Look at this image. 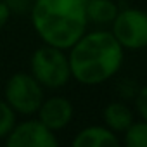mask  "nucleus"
I'll return each mask as SVG.
<instances>
[{
  "instance_id": "f257e3e1",
  "label": "nucleus",
  "mask_w": 147,
  "mask_h": 147,
  "mask_svg": "<svg viewBox=\"0 0 147 147\" xmlns=\"http://www.w3.org/2000/svg\"><path fill=\"white\" fill-rule=\"evenodd\" d=\"M71 76L83 85H99L114 76L123 62V47L111 31H92L69 50Z\"/></svg>"
},
{
  "instance_id": "f03ea898",
  "label": "nucleus",
  "mask_w": 147,
  "mask_h": 147,
  "mask_svg": "<svg viewBox=\"0 0 147 147\" xmlns=\"http://www.w3.org/2000/svg\"><path fill=\"white\" fill-rule=\"evenodd\" d=\"M31 23L38 36L52 47L71 49L85 33V0H35Z\"/></svg>"
},
{
  "instance_id": "7ed1b4c3",
  "label": "nucleus",
  "mask_w": 147,
  "mask_h": 147,
  "mask_svg": "<svg viewBox=\"0 0 147 147\" xmlns=\"http://www.w3.org/2000/svg\"><path fill=\"white\" fill-rule=\"evenodd\" d=\"M31 75L42 87L61 88L71 78L69 59L62 49L45 43L31 55Z\"/></svg>"
},
{
  "instance_id": "20e7f679",
  "label": "nucleus",
  "mask_w": 147,
  "mask_h": 147,
  "mask_svg": "<svg viewBox=\"0 0 147 147\" xmlns=\"http://www.w3.org/2000/svg\"><path fill=\"white\" fill-rule=\"evenodd\" d=\"M5 102L19 114H35L43 102V87L31 73H16L5 85Z\"/></svg>"
},
{
  "instance_id": "39448f33",
  "label": "nucleus",
  "mask_w": 147,
  "mask_h": 147,
  "mask_svg": "<svg viewBox=\"0 0 147 147\" xmlns=\"http://www.w3.org/2000/svg\"><path fill=\"white\" fill-rule=\"evenodd\" d=\"M111 24V33L123 49L140 50L147 47V12L140 9L118 11Z\"/></svg>"
},
{
  "instance_id": "423d86ee",
  "label": "nucleus",
  "mask_w": 147,
  "mask_h": 147,
  "mask_svg": "<svg viewBox=\"0 0 147 147\" xmlns=\"http://www.w3.org/2000/svg\"><path fill=\"white\" fill-rule=\"evenodd\" d=\"M9 147H55L57 138L50 128H47L40 119L23 121L14 125L12 131L5 137Z\"/></svg>"
},
{
  "instance_id": "0eeeda50",
  "label": "nucleus",
  "mask_w": 147,
  "mask_h": 147,
  "mask_svg": "<svg viewBox=\"0 0 147 147\" xmlns=\"http://www.w3.org/2000/svg\"><path fill=\"white\" fill-rule=\"evenodd\" d=\"M38 119L52 131L66 128L73 119V104L66 97H50L38 107Z\"/></svg>"
},
{
  "instance_id": "6e6552de",
  "label": "nucleus",
  "mask_w": 147,
  "mask_h": 147,
  "mask_svg": "<svg viewBox=\"0 0 147 147\" xmlns=\"http://www.w3.org/2000/svg\"><path fill=\"white\" fill-rule=\"evenodd\" d=\"M73 145L75 147H116L119 145V138L107 126H88L75 137Z\"/></svg>"
},
{
  "instance_id": "1a4fd4ad",
  "label": "nucleus",
  "mask_w": 147,
  "mask_h": 147,
  "mask_svg": "<svg viewBox=\"0 0 147 147\" xmlns=\"http://www.w3.org/2000/svg\"><path fill=\"white\" fill-rule=\"evenodd\" d=\"M104 123L114 133H123L133 123V116H131L130 109L125 104H121V102H111L104 109Z\"/></svg>"
},
{
  "instance_id": "9d476101",
  "label": "nucleus",
  "mask_w": 147,
  "mask_h": 147,
  "mask_svg": "<svg viewBox=\"0 0 147 147\" xmlns=\"http://www.w3.org/2000/svg\"><path fill=\"white\" fill-rule=\"evenodd\" d=\"M87 19L95 24H111L118 14V5L113 0H85Z\"/></svg>"
},
{
  "instance_id": "9b49d317",
  "label": "nucleus",
  "mask_w": 147,
  "mask_h": 147,
  "mask_svg": "<svg viewBox=\"0 0 147 147\" xmlns=\"http://www.w3.org/2000/svg\"><path fill=\"white\" fill-rule=\"evenodd\" d=\"M125 144L128 147H147V121L131 123L125 131Z\"/></svg>"
},
{
  "instance_id": "f8f14e48",
  "label": "nucleus",
  "mask_w": 147,
  "mask_h": 147,
  "mask_svg": "<svg viewBox=\"0 0 147 147\" xmlns=\"http://www.w3.org/2000/svg\"><path fill=\"white\" fill-rule=\"evenodd\" d=\"M16 125V111L5 102L0 100V138H5Z\"/></svg>"
},
{
  "instance_id": "ddd939ff",
  "label": "nucleus",
  "mask_w": 147,
  "mask_h": 147,
  "mask_svg": "<svg viewBox=\"0 0 147 147\" xmlns=\"http://www.w3.org/2000/svg\"><path fill=\"white\" fill-rule=\"evenodd\" d=\"M135 106H137V111H138L140 118L147 121V85H144L138 90L137 99H135Z\"/></svg>"
},
{
  "instance_id": "4468645a",
  "label": "nucleus",
  "mask_w": 147,
  "mask_h": 147,
  "mask_svg": "<svg viewBox=\"0 0 147 147\" xmlns=\"http://www.w3.org/2000/svg\"><path fill=\"white\" fill-rule=\"evenodd\" d=\"M4 2L9 5L11 12H24L28 9H31L33 5V0H4Z\"/></svg>"
},
{
  "instance_id": "2eb2a0df",
  "label": "nucleus",
  "mask_w": 147,
  "mask_h": 147,
  "mask_svg": "<svg viewBox=\"0 0 147 147\" xmlns=\"http://www.w3.org/2000/svg\"><path fill=\"white\" fill-rule=\"evenodd\" d=\"M9 18H11V9H9V5L4 2V0H0V28L5 26V23L9 21Z\"/></svg>"
}]
</instances>
